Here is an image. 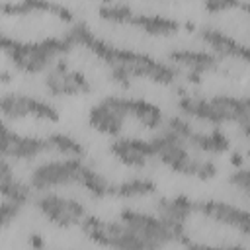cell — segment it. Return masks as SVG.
Instances as JSON below:
<instances>
[{
  "instance_id": "1",
  "label": "cell",
  "mask_w": 250,
  "mask_h": 250,
  "mask_svg": "<svg viewBox=\"0 0 250 250\" xmlns=\"http://www.w3.org/2000/svg\"><path fill=\"white\" fill-rule=\"evenodd\" d=\"M64 35L70 39L74 47L82 45L88 51H92L98 59H102L109 66L111 80L119 86L127 88L135 78H146L158 84H172L178 78V70L172 64L133 49L111 45L94 35V31L84 21H74Z\"/></svg>"
},
{
  "instance_id": "2",
  "label": "cell",
  "mask_w": 250,
  "mask_h": 250,
  "mask_svg": "<svg viewBox=\"0 0 250 250\" xmlns=\"http://www.w3.org/2000/svg\"><path fill=\"white\" fill-rule=\"evenodd\" d=\"M72 43L66 35L45 37L39 41H21L0 31V51L10 59V62L27 74H39L49 70L61 57L72 51Z\"/></svg>"
},
{
  "instance_id": "3",
  "label": "cell",
  "mask_w": 250,
  "mask_h": 250,
  "mask_svg": "<svg viewBox=\"0 0 250 250\" xmlns=\"http://www.w3.org/2000/svg\"><path fill=\"white\" fill-rule=\"evenodd\" d=\"M154 158L168 166L172 172L182 176H191L199 180H211L217 176V164L209 158H197L189 152V146L184 145L170 131H162L160 135L150 139Z\"/></svg>"
},
{
  "instance_id": "4",
  "label": "cell",
  "mask_w": 250,
  "mask_h": 250,
  "mask_svg": "<svg viewBox=\"0 0 250 250\" xmlns=\"http://www.w3.org/2000/svg\"><path fill=\"white\" fill-rule=\"evenodd\" d=\"M80 229L92 242L109 250H160L156 244L143 238L119 219L105 221L94 215H86V219L80 223Z\"/></svg>"
},
{
  "instance_id": "5",
  "label": "cell",
  "mask_w": 250,
  "mask_h": 250,
  "mask_svg": "<svg viewBox=\"0 0 250 250\" xmlns=\"http://www.w3.org/2000/svg\"><path fill=\"white\" fill-rule=\"evenodd\" d=\"M90 170L92 168L82 158H74V156L45 160L33 168L29 176V188L37 191H51L53 188H61V186H72V184L84 186Z\"/></svg>"
},
{
  "instance_id": "6",
  "label": "cell",
  "mask_w": 250,
  "mask_h": 250,
  "mask_svg": "<svg viewBox=\"0 0 250 250\" xmlns=\"http://www.w3.org/2000/svg\"><path fill=\"white\" fill-rule=\"evenodd\" d=\"M98 14L107 21L135 25V27H141L145 33L158 35V37L174 35L182 27V23L178 20H172V18H166L160 14H139L127 4H102L98 8Z\"/></svg>"
},
{
  "instance_id": "7",
  "label": "cell",
  "mask_w": 250,
  "mask_h": 250,
  "mask_svg": "<svg viewBox=\"0 0 250 250\" xmlns=\"http://www.w3.org/2000/svg\"><path fill=\"white\" fill-rule=\"evenodd\" d=\"M166 131L176 135L180 141H184L186 146H193L207 154H223L230 150V141L221 129H211L207 133H201L193 129V125L184 117H170L166 123Z\"/></svg>"
},
{
  "instance_id": "8",
  "label": "cell",
  "mask_w": 250,
  "mask_h": 250,
  "mask_svg": "<svg viewBox=\"0 0 250 250\" xmlns=\"http://www.w3.org/2000/svg\"><path fill=\"white\" fill-rule=\"evenodd\" d=\"M35 207L37 211L53 225L68 229L76 227L86 219V207L72 197H64L53 191H41L35 197Z\"/></svg>"
},
{
  "instance_id": "9",
  "label": "cell",
  "mask_w": 250,
  "mask_h": 250,
  "mask_svg": "<svg viewBox=\"0 0 250 250\" xmlns=\"http://www.w3.org/2000/svg\"><path fill=\"white\" fill-rule=\"evenodd\" d=\"M0 115L6 119H25L35 117L43 121H59V109L51 105L49 102H43L39 98L21 94V92H6L0 96Z\"/></svg>"
},
{
  "instance_id": "10",
  "label": "cell",
  "mask_w": 250,
  "mask_h": 250,
  "mask_svg": "<svg viewBox=\"0 0 250 250\" xmlns=\"http://www.w3.org/2000/svg\"><path fill=\"white\" fill-rule=\"evenodd\" d=\"M43 152H53L49 137L21 135L0 121V156L10 160H31Z\"/></svg>"
},
{
  "instance_id": "11",
  "label": "cell",
  "mask_w": 250,
  "mask_h": 250,
  "mask_svg": "<svg viewBox=\"0 0 250 250\" xmlns=\"http://www.w3.org/2000/svg\"><path fill=\"white\" fill-rule=\"evenodd\" d=\"M119 221H123L127 227H131L148 242L156 244L160 250L172 242H178V236L172 232V229H168L156 215L137 211V209H123L119 213Z\"/></svg>"
},
{
  "instance_id": "12",
  "label": "cell",
  "mask_w": 250,
  "mask_h": 250,
  "mask_svg": "<svg viewBox=\"0 0 250 250\" xmlns=\"http://www.w3.org/2000/svg\"><path fill=\"white\" fill-rule=\"evenodd\" d=\"M45 88L53 96H82L92 92L90 80L80 72L68 66L66 61L59 59L45 74Z\"/></svg>"
},
{
  "instance_id": "13",
  "label": "cell",
  "mask_w": 250,
  "mask_h": 250,
  "mask_svg": "<svg viewBox=\"0 0 250 250\" xmlns=\"http://www.w3.org/2000/svg\"><path fill=\"white\" fill-rule=\"evenodd\" d=\"M193 213H201L203 217H207L219 225H227V227L238 230L242 236H246L250 230L248 211L238 205H232L229 201H219V199L193 201Z\"/></svg>"
},
{
  "instance_id": "14",
  "label": "cell",
  "mask_w": 250,
  "mask_h": 250,
  "mask_svg": "<svg viewBox=\"0 0 250 250\" xmlns=\"http://www.w3.org/2000/svg\"><path fill=\"white\" fill-rule=\"evenodd\" d=\"M191 213H193V199L188 195L160 197L156 203V217L168 229H172V232L178 236V242H184L188 238L186 225Z\"/></svg>"
},
{
  "instance_id": "15",
  "label": "cell",
  "mask_w": 250,
  "mask_h": 250,
  "mask_svg": "<svg viewBox=\"0 0 250 250\" xmlns=\"http://www.w3.org/2000/svg\"><path fill=\"white\" fill-rule=\"evenodd\" d=\"M125 115L117 104V96H105L98 104H94L88 111V123L102 135L117 137L123 131Z\"/></svg>"
},
{
  "instance_id": "16",
  "label": "cell",
  "mask_w": 250,
  "mask_h": 250,
  "mask_svg": "<svg viewBox=\"0 0 250 250\" xmlns=\"http://www.w3.org/2000/svg\"><path fill=\"white\" fill-rule=\"evenodd\" d=\"M168 61L184 68L191 82H199L203 74L221 70V59L207 51L197 49H176L168 53Z\"/></svg>"
},
{
  "instance_id": "17",
  "label": "cell",
  "mask_w": 250,
  "mask_h": 250,
  "mask_svg": "<svg viewBox=\"0 0 250 250\" xmlns=\"http://www.w3.org/2000/svg\"><path fill=\"white\" fill-rule=\"evenodd\" d=\"M109 152L125 166L143 168L150 160H154V150L150 139H137V137H119L109 145Z\"/></svg>"
},
{
  "instance_id": "18",
  "label": "cell",
  "mask_w": 250,
  "mask_h": 250,
  "mask_svg": "<svg viewBox=\"0 0 250 250\" xmlns=\"http://www.w3.org/2000/svg\"><path fill=\"white\" fill-rule=\"evenodd\" d=\"M213 107L217 109L221 123H234L242 135H248L250 127V104L248 98L240 96H227V94H217L209 98Z\"/></svg>"
},
{
  "instance_id": "19",
  "label": "cell",
  "mask_w": 250,
  "mask_h": 250,
  "mask_svg": "<svg viewBox=\"0 0 250 250\" xmlns=\"http://www.w3.org/2000/svg\"><path fill=\"white\" fill-rule=\"evenodd\" d=\"M199 37L203 43H207L213 51V55H221V57H229V59H236V61H242L246 62L248 61V47L244 43H240L238 39H234L232 35L221 31V29H215V27H201L199 29Z\"/></svg>"
},
{
  "instance_id": "20",
  "label": "cell",
  "mask_w": 250,
  "mask_h": 250,
  "mask_svg": "<svg viewBox=\"0 0 250 250\" xmlns=\"http://www.w3.org/2000/svg\"><path fill=\"white\" fill-rule=\"evenodd\" d=\"M117 104H119V107H121V111H123L125 117L137 119L146 129H158L162 125V121H164L160 107L154 105V104H150V102H146V100L117 96Z\"/></svg>"
},
{
  "instance_id": "21",
  "label": "cell",
  "mask_w": 250,
  "mask_h": 250,
  "mask_svg": "<svg viewBox=\"0 0 250 250\" xmlns=\"http://www.w3.org/2000/svg\"><path fill=\"white\" fill-rule=\"evenodd\" d=\"M0 195H2V199L14 201L20 205H25L31 197L29 184H23L14 174V168L10 166V162L2 156H0Z\"/></svg>"
},
{
  "instance_id": "22",
  "label": "cell",
  "mask_w": 250,
  "mask_h": 250,
  "mask_svg": "<svg viewBox=\"0 0 250 250\" xmlns=\"http://www.w3.org/2000/svg\"><path fill=\"white\" fill-rule=\"evenodd\" d=\"M0 12L4 14H41V12H47V14H55L66 21H72L74 14L62 6V4H55V2H31V0H25V2H0Z\"/></svg>"
},
{
  "instance_id": "23",
  "label": "cell",
  "mask_w": 250,
  "mask_h": 250,
  "mask_svg": "<svg viewBox=\"0 0 250 250\" xmlns=\"http://www.w3.org/2000/svg\"><path fill=\"white\" fill-rule=\"evenodd\" d=\"M156 191V184L148 178H133L127 182L113 184L109 188V197H143Z\"/></svg>"
},
{
  "instance_id": "24",
  "label": "cell",
  "mask_w": 250,
  "mask_h": 250,
  "mask_svg": "<svg viewBox=\"0 0 250 250\" xmlns=\"http://www.w3.org/2000/svg\"><path fill=\"white\" fill-rule=\"evenodd\" d=\"M53 152L62 154V156H74V158H82L84 156V146L70 135L66 133H51L47 135Z\"/></svg>"
},
{
  "instance_id": "25",
  "label": "cell",
  "mask_w": 250,
  "mask_h": 250,
  "mask_svg": "<svg viewBox=\"0 0 250 250\" xmlns=\"http://www.w3.org/2000/svg\"><path fill=\"white\" fill-rule=\"evenodd\" d=\"M227 180H229V184H230L234 189H238L240 193H244V195L250 193V174H248L246 168L234 166V170L229 174Z\"/></svg>"
},
{
  "instance_id": "26",
  "label": "cell",
  "mask_w": 250,
  "mask_h": 250,
  "mask_svg": "<svg viewBox=\"0 0 250 250\" xmlns=\"http://www.w3.org/2000/svg\"><path fill=\"white\" fill-rule=\"evenodd\" d=\"M21 209H23V205L14 203V201H8V199H2L0 201V227L12 225L20 217Z\"/></svg>"
},
{
  "instance_id": "27",
  "label": "cell",
  "mask_w": 250,
  "mask_h": 250,
  "mask_svg": "<svg viewBox=\"0 0 250 250\" xmlns=\"http://www.w3.org/2000/svg\"><path fill=\"white\" fill-rule=\"evenodd\" d=\"M186 250H246L244 246H211V244H199V242H191L189 238H186L184 242Z\"/></svg>"
},
{
  "instance_id": "28",
  "label": "cell",
  "mask_w": 250,
  "mask_h": 250,
  "mask_svg": "<svg viewBox=\"0 0 250 250\" xmlns=\"http://www.w3.org/2000/svg\"><path fill=\"white\" fill-rule=\"evenodd\" d=\"M229 8H246V4L242 2H207L205 4V10H211V12H221Z\"/></svg>"
},
{
  "instance_id": "29",
  "label": "cell",
  "mask_w": 250,
  "mask_h": 250,
  "mask_svg": "<svg viewBox=\"0 0 250 250\" xmlns=\"http://www.w3.org/2000/svg\"><path fill=\"white\" fill-rule=\"evenodd\" d=\"M10 80H12V74L6 72V70H0V84H6V82H10Z\"/></svg>"
}]
</instances>
